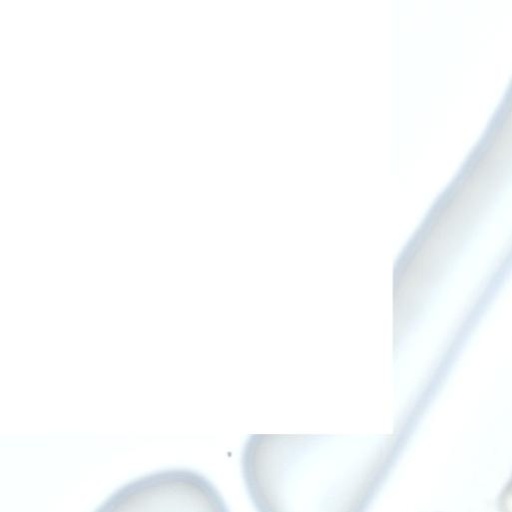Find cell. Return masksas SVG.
Returning <instances> with one entry per match:
<instances>
[{
	"label": "cell",
	"instance_id": "1",
	"mask_svg": "<svg viewBox=\"0 0 512 512\" xmlns=\"http://www.w3.org/2000/svg\"><path fill=\"white\" fill-rule=\"evenodd\" d=\"M498 506L500 512H512V475L499 496Z\"/></svg>",
	"mask_w": 512,
	"mask_h": 512
}]
</instances>
